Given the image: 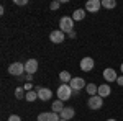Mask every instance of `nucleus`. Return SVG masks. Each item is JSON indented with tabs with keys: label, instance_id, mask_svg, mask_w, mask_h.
<instances>
[{
	"label": "nucleus",
	"instance_id": "nucleus-1",
	"mask_svg": "<svg viewBox=\"0 0 123 121\" xmlns=\"http://www.w3.org/2000/svg\"><path fill=\"white\" fill-rule=\"evenodd\" d=\"M59 26H61L59 29H61L64 35L72 33V31H74V20H72V17H62V18L59 20Z\"/></svg>",
	"mask_w": 123,
	"mask_h": 121
},
{
	"label": "nucleus",
	"instance_id": "nucleus-2",
	"mask_svg": "<svg viewBox=\"0 0 123 121\" xmlns=\"http://www.w3.org/2000/svg\"><path fill=\"white\" fill-rule=\"evenodd\" d=\"M71 95H72V88L69 87V84H62L59 88H57V100H61V102L69 100Z\"/></svg>",
	"mask_w": 123,
	"mask_h": 121
},
{
	"label": "nucleus",
	"instance_id": "nucleus-3",
	"mask_svg": "<svg viewBox=\"0 0 123 121\" xmlns=\"http://www.w3.org/2000/svg\"><path fill=\"white\" fill-rule=\"evenodd\" d=\"M8 72H10V75L20 77V75H23V72H25V64H21V62H13V64L8 65Z\"/></svg>",
	"mask_w": 123,
	"mask_h": 121
},
{
	"label": "nucleus",
	"instance_id": "nucleus-4",
	"mask_svg": "<svg viewBox=\"0 0 123 121\" xmlns=\"http://www.w3.org/2000/svg\"><path fill=\"white\" fill-rule=\"evenodd\" d=\"M69 87L72 88V92H79V90H82L84 87H87L85 85V80L82 79V77H72V80L69 82Z\"/></svg>",
	"mask_w": 123,
	"mask_h": 121
},
{
	"label": "nucleus",
	"instance_id": "nucleus-5",
	"mask_svg": "<svg viewBox=\"0 0 123 121\" xmlns=\"http://www.w3.org/2000/svg\"><path fill=\"white\" fill-rule=\"evenodd\" d=\"M87 105H89V108H90V110H100V108L104 106V98H102V97H98V95L90 97V98H89V102H87Z\"/></svg>",
	"mask_w": 123,
	"mask_h": 121
},
{
	"label": "nucleus",
	"instance_id": "nucleus-6",
	"mask_svg": "<svg viewBox=\"0 0 123 121\" xmlns=\"http://www.w3.org/2000/svg\"><path fill=\"white\" fill-rule=\"evenodd\" d=\"M102 7V0H89L87 3H85V12H89V13H97L98 10Z\"/></svg>",
	"mask_w": 123,
	"mask_h": 121
},
{
	"label": "nucleus",
	"instance_id": "nucleus-7",
	"mask_svg": "<svg viewBox=\"0 0 123 121\" xmlns=\"http://www.w3.org/2000/svg\"><path fill=\"white\" fill-rule=\"evenodd\" d=\"M35 90L38 92V98H39V100H43V102L51 100V97H53V92H51L49 88H44V87H36Z\"/></svg>",
	"mask_w": 123,
	"mask_h": 121
},
{
	"label": "nucleus",
	"instance_id": "nucleus-8",
	"mask_svg": "<svg viewBox=\"0 0 123 121\" xmlns=\"http://www.w3.org/2000/svg\"><path fill=\"white\" fill-rule=\"evenodd\" d=\"M61 116L57 113L51 111V113H39L38 115V121H59Z\"/></svg>",
	"mask_w": 123,
	"mask_h": 121
},
{
	"label": "nucleus",
	"instance_id": "nucleus-9",
	"mask_svg": "<svg viewBox=\"0 0 123 121\" xmlns=\"http://www.w3.org/2000/svg\"><path fill=\"white\" fill-rule=\"evenodd\" d=\"M36 70H38V61H36V59H28V61L25 62V72L33 75Z\"/></svg>",
	"mask_w": 123,
	"mask_h": 121
},
{
	"label": "nucleus",
	"instance_id": "nucleus-10",
	"mask_svg": "<svg viewBox=\"0 0 123 121\" xmlns=\"http://www.w3.org/2000/svg\"><path fill=\"white\" fill-rule=\"evenodd\" d=\"M49 39H51L54 44H59V43H62V41L66 39V35H64L61 29H56V31H51V35H49Z\"/></svg>",
	"mask_w": 123,
	"mask_h": 121
},
{
	"label": "nucleus",
	"instance_id": "nucleus-11",
	"mask_svg": "<svg viewBox=\"0 0 123 121\" xmlns=\"http://www.w3.org/2000/svg\"><path fill=\"white\" fill-rule=\"evenodd\" d=\"M94 65H95V62H94L92 57H84V59L80 61V69H82L84 72H90V70L94 69Z\"/></svg>",
	"mask_w": 123,
	"mask_h": 121
},
{
	"label": "nucleus",
	"instance_id": "nucleus-12",
	"mask_svg": "<svg viewBox=\"0 0 123 121\" xmlns=\"http://www.w3.org/2000/svg\"><path fill=\"white\" fill-rule=\"evenodd\" d=\"M74 115H76V111H74V108H72V106H66V108H64L62 111L59 113L61 120H66V121L72 120V118H74Z\"/></svg>",
	"mask_w": 123,
	"mask_h": 121
},
{
	"label": "nucleus",
	"instance_id": "nucleus-13",
	"mask_svg": "<svg viewBox=\"0 0 123 121\" xmlns=\"http://www.w3.org/2000/svg\"><path fill=\"white\" fill-rule=\"evenodd\" d=\"M104 79L107 80V82H117L118 75H117V72H115V69L108 67V69H105V70H104Z\"/></svg>",
	"mask_w": 123,
	"mask_h": 121
},
{
	"label": "nucleus",
	"instance_id": "nucleus-14",
	"mask_svg": "<svg viewBox=\"0 0 123 121\" xmlns=\"http://www.w3.org/2000/svg\"><path fill=\"white\" fill-rule=\"evenodd\" d=\"M110 92H112V88H110V85L108 84H104V85H100L98 87V97H102V98H105V97H108L110 95Z\"/></svg>",
	"mask_w": 123,
	"mask_h": 121
},
{
	"label": "nucleus",
	"instance_id": "nucleus-15",
	"mask_svg": "<svg viewBox=\"0 0 123 121\" xmlns=\"http://www.w3.org/2000/svg\"><path fill=\"white\" fill-rule=\"evenodd\" d=\"M85 8H77V10H74V13H72V20L74 21H80V20H84L85 18Z\"/></svg>",
	"mask_w": 123,
	"mask_h": 121
},
{
	"label": "nucleus",
	"instance_id": "nucleus-16",
	"mask_svg": "<svg viewBox=\"0 0 123 121\" xmlns=\"http://www.w3.org/2000/svg\"><path fill=\"white\" fill-rule=\"evenodd\" d=\"M59 80H61L62 84H69V82L72 80V77H71V74H69L67 70H62V72H59Z\"/></svg>",
	"mask_w": 123,
	"mask_h": 121
},
{
	"label": "nucleus",
	"instance_id": "nucleus-17",
	"mask_svg": "<svg viewBox=\"0 0 123 121\" xmlns=\"http://www.w3.org/2000/svg\"><path fill=\"white\" fill-rule=\"evenodd\" d=\"M85 90H87V93L90 95V97H95L97 93H98V87L95 84H89L87 87H85Z\"/></svg>",
	"mask_w": 123,
	"mask_h": 121
},
{
	"label": "nucleus",
	"instance_id": "nucleus-18",
	"mask_svg": "<svg viewBox=\"0 0 123 121\" xmlns=\"http://www.w3.org/2000/svg\"><path fill=\"white\" fill-rule=\"evenodd\" d=\"M64 108H66V106H62V102H61V100L53 102V111H54V113H57V115H59V113L62 111Z\"/></svg>",
	"mask_w": 123,
	"mask_h": 121
},
{
	"label": "nucleus",
	"instance_id": "nucleus-19",
	"mask_svg": "<svg viewBox=\"0 0 123 121\" xmlns=\"http://www.w3.org/2000/svg\"><path fill=\"white\" fill-rule=\"evenodd\" d=\"M102 7L104 8H115L117 7V2L115 0H102Z\"/></svg>",
	"mask_w": 123,
	"mask_h": 121
},
{
	"label": "nucleus",
	"instance_id": "nucleus-20",
	"mask_svg": "<svg viewBox=\"0 0 123 121\" xmlns=\"http://www.w3.org/2000/svg\"><path fill=\"white\" fill-rule=\"evenodd\" d=\"M25 98H26V102H35L36 98H38V92L36 90H33V92H28L25 95Z\"/></svg>",
	"mask_w": 123,
	"mask_h": 121
},
{
	"label": "nucleus",
	"instance_id": "nucleus-21",
	"mask_svg": "<svg viewBox=\"0 0 123 121\" xmlns=\"http://www.w3.org/2000/svg\"><path fill=\"white\" fill-rule=\"evenodd\" d=\"M23 92H25V88H21V87H18V88L15 90V97H17L18 100H21V98H23Z\"/></svg>",
	"mask_w": 123,
	"mask_h": 121
},
{
	"label": "nucleus",
	"instance_id": "nucleus-22",
	"mask_svg": "<svg viewBox=\"0 0 123 121\" xmlns=\"http://www.w3.org/2000/svg\"><path fill=\"white\" fill-rule=\"evenodd\" d=\"M59 5H61V0H54V2H51L49 8H51V10H57V8H59Z\"/></svg>",
	"mask_w": 123,
	"mask_h": 121
},
{
	"label": "nucleus",
	"instance_id": "nucleus-23",
	"mask_svg": "<svg viewBox=\"0 0 123 121\" xmlns=\"http://www.w3.org/2000/svg\"><path fill=\"white\" fill-rule=\"evenodd\" d=\"M7 121H21V118H20L18 115H10Z\"/></svg>",
	"mask_w": 123,
	"mask_h": 121
},
{
	"label": "nucleus",
	"instance_id": "nucleus-24",
	"mask_svg": "<svg viewBox=\"0 0 123 121\" xmlns=\"http://www.w3.org/2000/svg\"><path fill=\"white\" fill-rule=\"evenodd\" d=\"M117 84L120 85V87H123V75H118V79H117Z\"/></svg>",
	"mask_w": 123,
	"mask_h": 121
},
{
	"label": "nucleus",
	"instance_id": "nucleus-25",
	"mask_svg": "<svg viewBox=\"0 0 123 121\" xmlns=\"http://www.w3.org/2000/svg\"><path fill=\"white\" fill-rule=\"evenodd\" d=\"M15 3H17V5H26L28 0H15Z\"/></svg>",
	"mask_w": 123,
	"mask_h": 121
},
{
	"label": "nucleus",
	"instance_id": "nucleus-26",
	"mask_svg": "<svg viewBox=\"0 0 123 121\" xmlns=\"http://www.w3.org/2000/svg\"><path fill=\"white\" fill-rule=\"evenodd\" d=\"M23 88H25V90H31V88H33V85H31V82H26Z\"/></svg>",
	"mask_w": 123,
	"mask_h": 121
},
{
	"label": "nucleus",
	"instance_id": "nucleus-27",
	"mask_svg": "<svg viewBox=\"0 0 123 121\" xmlns=\"http://www.w3.org/2000/svg\"><path fill=\"white\" fill-rule=\"evenodd\" d=\"M25 79H26V82H31V80H33V75H31V74H26V75H25Z\"/></svg>",
	"mask_w": 123,
	"mask_h": 121
},
{
	"label": "nucleus",
	"instance_id": "nucleus-28",
	"mask_svg": "<svg viewBox=\"0 0 123 121\" xmlns=\"http://www.w3.org/2000/svg\"><path fill=\"white\" fill-rule=\"evenodd\" d=\"M107 121H117V120H113V118H110V120H107Z\"/></svg>",
	"mask_w": 123,
	"mask_h": 121
},
{
	"label": "nucleus",
	"instance_id": "nucleus-29",
	"mask_svg": "<svg viewBox=\"0 0 123 121\" xmlns=\"http://www.w3.org/2000/svg\"><path fill=\"white\" fill-rule=\"evenodd\" d=\"M120 69H122V74H123V64H122V67H120Z\"/></svg>",
	"mask_w": 123,
	"mask_h": 121
},
{
	"label": "nucleus",
	"instance_id": "nucleus-30",
	"mask_svg": "<svg viewBox=\"0 0 123 121\" xmlns=\"http://www.w3.org/2000/svg\"><path fill=\"white\" fill-rule=\"evenodd\" d=\"M59 121H66V120H59Z\"/></svg>",
	"mask_w": 123,
	"mask_h": 121
}]
</instances>
